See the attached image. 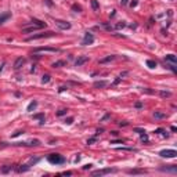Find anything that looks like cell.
Segmentation results:
<instances>
[{
    "instance_id": "cell-1",
    "label": "cell",
    "mask_w": 177,
    "mask_h": 177,
    "mask_svg": "<svg viewBox=\"0 0 177 177\" xmlns=\"http://www.w3.org/2000/svg\"><path fill=\"white\" fill-rule=\"evenodd\" d=\"M47 159L50 163H54V165H60V163H64L65 162L64 156H61L60 154H50L47 156Z\"/></svg>"
},
{
    "instance_id": "cell-2",
    "label": "cell",
    "mask_w": 177,
    "mask_h": 177,
    "mask_svg": "<svg viewBox=\"0 0 177 177\" xmlns=\"http://www.w3.org/2000/svg\"><path fill=\"white\" fill-rule=\"evenodd\" d=\"M54 32H46V33H37V35H32V36H29V37H26V42H32V40H37V39H44V37H51V36H54Z\"/></svg>"
},
{
    "instance_id": "cell-3",
    "label": "cell",
    "mask_w": 177,
    "mask_h": 177,
    "mask_svg": "<svg viewBox=\"0 0 177 177\" xmlns=\"http://www.w3.org/2000/svg\"><path fill=\"white\" fill-rule=\"evenodd\" d=\"M54 24H56L60 29H62V30H66V29H69L71 28V24L69 22H66V21H62V19H56L54 21Z\"/></svg>"
},
{
    "instance_id": "cell-4",
    "label": "cell",
    "mask_w": 177,
    "mask_h": 177,
    "mask_svg": "<svg viewBox=\"0 0 177 177\" xmlns=\"http://www.w3.org/2000/svg\"><path fill=\"white\" fill-rule=\"evenodd\" d=\"M159 155L163 158H174V156H177V152L174 149H163L159 152Z\"/></svg>"
},
{
    "instance_id": "cell-5",
    "label": "cell",
    "mask_w": 177,
    "mask_h": 177,
    "mask_svg": "<svg viewBox=\"0 0 177 177\" xmlns=\"http://www.w3.org/2000/svg\"><path fill=\"white\" fill-rule=\"evenodd\" d=\"M116 169H101V170H95L93 172V176H104V174H109V173H115Z\"/></svg>"
},
{
    "instance_id": "cell-6",
    "label": "cell",
    "mask_w": 177,
    "mask_h": 177,
    "mask_svg": "<svg viewBox=\"0 0 177 177\" xmlns=\"http://www.w3.org/2000/svg\"><path fill=\"white\" fill-rule=\"evenodd\" d=\"M94 43V36L90 33V32H87L86 35H84V39H83V42H82V44H93Z\"/></svg>"
},
{
    "instance_id": "cell-7",
    "label": "cell",
    "mask_w": 177,
    "mask_h": 177,
    "mask_svg": "<svg viewBox=\"0 0 177 177\" xmlns=\"http://www.w3.org/2000/svg\"><path fill=\"white\" fill-rule=\"evenodd\" d=\"M35 51H46V53H60V48H53V47H37Z\"/></svg>"
},
{
    "instance_id": "cell-8",
    "label": "cell",
    "mask_w": 177,
    "mask_h": 177,
    "mask_svg": "<svg viewBox=\"0 0 177 177\" xmlns=\"http://www.w3.org/2000/svg\"><path fill=\"white\" fill-rule=\"evenodd\" d=\"M87 61H89V57H86V56H82V57H79L78 60L75 61V65H76V66H82L83 64H86Z\"/></svg>"
},
{
    "instance_id": "cell-9",
    "label": "cell",
    "mask_w": 177,
    "mask_h": 177,
    "mask_svg": "<svg viewBox=\"0 0 177 177\" xmlns=\"http://www.w3.org/2000/svg\"><path fill=\"white\" fill-rule=\"evenodd\" d=\"M26 62V60L25 58H22V57H19V58H17L15 60V62H14V69H19L22 66V65Z\"/></svg>"
},
{
    "instance_id": "cell-10",
    "label": "cell",
    "mask_w": 177,
    "mask_h": 177,
    "mask_svg": "<svg viewBox=\"0 0 177 177\" xmlns=\"http://www.w3.org/2000/svg\"><path fill=\"white\" fill-rule=\"evenodd\" d=\"M36 29H40L37 25H33L32 24V26H29V28H24L22 29V33H30V32H33V30H36Z\"/></svg>"
},
{
    "instance_id": "cell-11",
    "label": "cell",
    "mask_w": 177,
    "mask_h": 177,
    "mask_svg": "<svg viewBox=\"0 0 177 177\" xmlns=\"http://www.w3.org/2000/svg\"><path fill=\"white\" fill-rule=\"evenodd\" d=\"M107 84H108L107 80H100V82H95L94 83V87H95V89H104Z\"/></svg>"
},
{
    "instance_id": "cell-12",
    "label": "cell",
    "mask_w": 177,
    "mask_h": 177,
    "mask_svg": "<svg viewBox=\"0 0 177 177\" xmlns=\"http://www.w3.org/2000/svg\"><path fill=\"white\" fill-rule=\"evenodd\" d=\"M166 61H170L172 64H177V57L174 54H168L166 56Z\"/></svg>"
},
{
    "instance_id": "cell-13",
    "label": "cell",
    "mask_w": 177,
    "mask_h": 177,
    "mask_svg": "<svg viewBox=\"0 0 177 177\" xmlns=\"http://www.w3.org/2000/svg\"><path fill=\"white\" fill-rule=\"evenodd\" d=\"M154 118H155V119H165V118H166V113L155 111V112H154Z\"/></svg>"
},
{
    "instance_id": "cell-14",
    "label": "cell",
    "mask_w": 177,
    "mask_h": 177,
    "mask_svg": "<svg viewBox=\"0 0 177 177\" xmlns=\"http://www.w3.org/2000/svg\"><path fill=\"white\" fill-rule=\"evenodd\" d=\"M116 58L115 56H108V57H105V58H101L100 60V64H105V62H109V61H113Z\"/></svg>"
},
{
    "instance_id": "cell-15",
    "label": "cell",
    "mask_w": 177,
    "mask_h": 177,
    "mask_svg": "<svg viewBox=\"0 0 177 177\" xmlns=\"http://www.w3.org/2000/svg\"><path fill=\"white\" fill-rule=\"evenodd\" d=\"M127 173H129V174H143V173H145V170H140V169H130V170H127Z\"/></svg>"
},
{
    "instance_id": "cell-16",
    "label": "cell",
    "mask_w": 177,
    "mask_h": 177,
    "mask_svg": "<svg viewBox=\"0 0 177 177\" xmlns=\"http://www.w3.org/2000/svg\"><path fill=\"white\" fill-rule=\"evenodd\" d=\"M32 24H33V25H37L39 28H44V26H46V24H44V22H42L40 19H36V18H33V19H32Z\"/></svg>"
},
{
    "instance_id": "cell-17",
    "label": "cell",
    "mask_w": 177,
    "mask_h": 177,
    "mask_svg": "<svg viewBox=\"0 0 177 177\" xmlns=\"http://www.w3.org/2000/svg\"><path fill=\"white\" fill-rule=\"evenodd\" d=\"M91 9L94 10V11H98L100 10V4L97 0H91Z\"/></svg>"
},
{
    "instance_id": "cell-18",
    "label": "cell",
    "mask_w": 177,
    "mask_h": 177,
    "mask_svg": "<svg viewBox=\"0 0 177 177\" xmlns=\"http://www.w3.org/2000/svg\"><path fill=\"white\" fill-rule=\"evenodd\" d=\"M33 119H39L40 123H44V113H36L33 115Z\"/></svg>"
},
{
    "instance_id": "cell-19",
    "label": "cell",
    "mask_w": 177,
    "mask_h": 177,
    "mask_svg": "<svg viewBox=\"0 0 177 177\" xmlns=\"http://www.w3.org/2000/svg\"><path fill=\"white\" fill-rule=\"evenodd\" d=\"M64 65H66L65 61H56V62L53 64V68H60V66H64Z\"/></svg>"
},
{
    "instance_id": "cell-20",
    "label": "cell",
    "mask_w": 177,
    "mask_h": 177,
    "mask_svg": "<svg viewBox=\"0 0 177 177\" xmlns=\"http://www.w3.org/2000/svg\"><path fill=\"white\" fill-rule=\"evenodd\" d=\"M28 170H29V165H22L21 168H18V169H17V172H19V173L28 172Z\"/></svg>"
},
{
    "instance_id": "cell-21",
    "label": "cell",
    "mask_w": 177,
    "mask_h": 177,
    "mask_svg": "<svg viewBox=\"0 0 177 177\" xmlns=\"http://www.w3.org/2000/svg\"><path fill=\"white\" fill-rule=\"evenodd\" d=\"M9 18H10V14L9 13H7V14H3V15H0V25H1V24H3L6 19H9Z\"/></svg>"
},
{
    "instance_id": "cell-22",
    "label": "cell",
    "mask_w": 177,
    "mask_h": 177,
    "mask_svg": "<svg viewBox=\"0 0 177 177\" xmlns=\"http://www.w3.org/2000/svg\"><path fill=\"white\" fill-rule=\"evenodd\" d=\"M162 172H173V173H176L177 172V168L174 166V168H172V169H169V168H162L160 169Z\"/></svg>"
},
{
    "instance_id": "cell-23",
    "label": "cell",
    "mask_w": 177,
    "mask_h": 177,
    "mask_svg": "<svg viewBox=\"0 0 177 177\" xmlns=\"http://www.w3.org/2000/svg\"><path fill=\"white\" fill-rule=\"evenodd\" d=\"M147 65L149 66V68H155L156 62H155V61H152V60H147Z\"/></svg>"
},
{
    "instance_id": "cell-24",
    "label": "cell",
    "mask_w": 177,
    "mask_h": 177,
    "mask_svg": "<svg viewBox=\"0 0 177 177\" xmlns=\"http://www.w3.org/2000/svg\"><path fill=\"white\" fill-rule=\"evenodd\" d=\"M36 105H37V102H36V101H33V102H30L29 105H28V111H32L33 108H36Z\"/></svg>"
},
{
    "instance_id": "cell-25",
    "label": "cell",
    "mask_w": 177,
    "mask_h": 177,
    "mask_svg": "<svg viewBox=\"0 0 177 177\" xmlns=\"http://www.w3.org/2000/svg\"><path fill=\"white\" fill-rule=\"evenodd\" d=\"M68 112V109H60L58 112H57V116H62V115H66Z\"/></svg>"
},
{
    "instance_id": "cell-26",
    "label": "cell",
    "mask_w": 177,
    "mask_h": 177,
    "mask_svg": "<svg viewBox=\"0 0 177 177\" xmlns=\"http://www.w3.org/2000/svg\"><path fill=\"white\" fill-rule=\"evenodd\" d=\"M42 82H43V83H48V82H50V75H44L43 78H42Z\"/></svg>"
},
{
    "instance_id": "cell-27",
    "label": "cell",
    "mask_w": 177,
    "mask_h": 177,
    "mask_svg": "<svg viewBox=\"0 0 177 177\" xmlns=\"http://www.w3.org/2000/svg\"><path fill=\"white\" fill-rule=\"evenodd\" d=\"M13 169V166H4V168H1V172L3 173H7V172H10Z\"/></svg>"
},
{
    "instance_id": "cell-28",
    "label": "cell",
    "mask_w": 177,
    "mask_h": 177,
    "mask_svg": "<svg viewBox=\"0 0 177 177\" xmlns=\"http://www.w3.org/2000/svg\"><path fill=\"white\" fill-rule=\"evenodd\" d=\"M160 95H162V97H170L172 93H169V91H160Z\"/></svg>"
},
{
    "instance_id": "cell-29",
    "label": "cell",
    "mask_w": 177,
    "mask_h": 177,
    "mask_svg": "<svg viewBox=\"0 0 177 177\" xmlns=\"http://www.w3.org/2000/svg\"><path fill=\"white\" fill-rule=\"evenodd\" d=\"M72 9H74L75 11H76V13H80V11H82V9H80L79 6H76V4H74V6H72Z\"/></svg>"
},
{
    "instance_id": "cell-30",
    "label": "cell",
    "mask_w": 177,
    "mask_h": 177,
    "mask_svg": "<svg viewBox=\"0 0 177 177\" xmlns=\"http://www.w3.org/2000/svg\"><path fill=\"white\" fill-rule=\"evenodd\" d=\"M134 131H137V133H140V134H144V133H145V130H144V129H140V127H136V129H134Z\"/></svg>"
},
{
    "instance_id": "cell-31",
    "label": "cell",
    "mask_w": 177,
    "mask_h": 177,
    "mask_svg": "<svg viewBox=\"0 0 177 177\" xmlns=\"http://www.w3.org/2000/svg\"><path fill=\"white\" fill-rule=\"evenodd\" d=\"M72 122H74V118H68V119H65V123H66V125H71Z\"/></svg>"
},
{
    "instance_id": "cell-32",
    "label": "cell",
    "mask_w": 177,
    "mask_h": 177,
    "mask_svg": "<svg viewBox=\"0 0 177 177\" xmlns=\"http://www.w3.org/2000/svg\"><path fill=\"white\" fill-rule=\"evenodd\" d=\"M95 140H97V138H95V137H93V138H89V140H87V144H93V143H95Z\"/></svg>"
},
{
    "instance_id": "cell-33",
    "label": "cell",
    "mask_w": 177,
    "mask_h": 177,
    "mask_svg": "<svg viewBox=\"0 0 177 177\" xmlns=\"http://www.w3.org/2000/svg\"><path fill=\"white\" fill-rule=\"evenodd\" d=\"M126 24L125 22H119V24H116V28H125Z\"/></svg>"
},
{
    "instance_id": "cell-34",
    "label": "cell",
    "mask_w": 177,
    "mask_h": 177,
    "mask_svg": "<svg viewBox=\"0 0 177 177\" xmlns=\"http://www.w3.org/2000/svg\"><path fill=\"white\" fill-rule=\"evenodd\" d=\"M137 0H131V1H130V6H131V7H136V6H137Z\"/></svg>"
},
{
    "instance_id": "cell-35",
    "label": "cell",
    "mask_w": 177,
    "mask_h": 177,
    "mask_svg": "<svg viewBox=\"0 0 177 177\" xmlns=\"http://www.w3.org/2000/svg\"><path fill=\"white\" fill-rule=\"evenodd\" d=\"M168 68L170 69V71H172V72H174V74H176L177 71H176V68H174V66H173V65H168Z\"/></svg>"
},
{
    "instance_id": "cell-36",
    "label": "cell",
    "mask_w": 177,
    "mask_h": 177,
    "mask_svg": "<svg viewBox=\"0 0 177 177\" xmlns=\"http://www.w3.org/2000/svg\"><path fill=\"white\" fill-rule=\"evenodd\" d=\"M24 131H21V130H18V131H15V133L13 134V137H17V136H19V134H22Z\"/></svg>"
},
{
    "instance_id": "cell-37",
    "label": "cell",
    "mask_w": 177,
    "mask_h": 177,
    "mask_svg": "<svg viewBox=\"0 0 177 177\" xmlns=\"http://www.w3.org/2000/svg\"><path fill=\"white\" fill-rule=\"evenodd\" d=\"M36 162H39V158H36V159H30V165H35Z\"/></svg>"
},
{
    "instance_id": "cell-38",
    "label": "cell",
    "mask_w": 177,
    "mask_h": 177,
    "mask_svg": "<svg viewBox=\"0 0 177 177\" xmlns=\"http://www.w3.org/2000/svg\"><path fill=\"white\" fill-rule=\"evenodd\" d=\"M141 140H143V141H148V137H147V134H145V133L143 134V137H141Z\"/></svg>"
},
{
    "instance_id": "cell-39",
    "label": "cell",
    "mask_w": 177,
    "mask_h": 177,
    "mask_svg": "<svg viewBox=\"0 0 177 177\" xmlns=\"http://www.w3.org/2000/svg\"><path fill=\"white\" fill-rule=\"evenodd\" d=\"M155 133H159V134H162V133H163V129H156V130H155Z\"/></svg>"
},
{
    "instance_id": "cell-40",
    "label": "cell",
    "mask_w": 177,
    "mask_h": 177,
    "mask_svg": "<svg viewBox=\"0 0 177 177\" xmlns=\"http://www.w3.org/2000/svg\"><path fill=\"white\" fill-rule=\"evenodd\" d=\"M143 107V104L141 102H136V108H141Z\"/></svg>"
},
{
    "instance_id": "cell-41",
    "label": "cell",
    "mask_w": 177,
    "mask_h": 177,
    "mask_svg": "<svg viewBox=\"0 0 177 177\" xmlns=\"http://www.w3.org/2000/svg\"><path fill=\"white\" fill-rule=\"evenodd\" d=\"M122 143H123V141H119V140H116V141H112L111 144H122Z\"/></svg>"
},
{
    "instance_id": "cell-42",
    "label": "cell",
    "mask_w": 177,
    "mask_h": 177,
    "mask_svg": "<svg viewBox=\"0 0 177 177\" xmlns=\"http://www.w3.org/2000/svg\"><path fill=\"white\" fill-rule=\"evenodd\" d=\"M107 119H109V115H105V116L101 119V122H102V121H107Z\"/></svg>"
},
{
    "instance_id": "cell-43",
    "label": "cell",
    "mask_w": 177,
    "mask_h": 177,
    "mask_svg": "<svg viewBox=\"0 0 177 177\" xmlns=\"http://www.w3.org/2000/svg\"><path fill=\"white\" fill-rule=\"evenodd\" d=\"M91 168V165H86V166H83V169H84V170H87V169H90Z\"/></svg>"
},
{
    "instance_id": "cell-44",
    "label": "cell",
    "mask_w": 177,
    "mask_h": 177,
    "mask_svg": "<svg viewBox=\"0 0 177 177\" xmlns=\"http://www.w3.org/2000/svg\"><path fill=\"white\" fill-rule=\"evenodd\" d=\"M119 126H127V122H121V123H119Z\"/></svg>"
},
{
    "instance_id": "cell-45",
    "label": "cell",
    "mask_w": 177,
    "mask_h": 177,
    "mask_svg": "<svg viewBox=\"0 0 177 177\" xmlns=\"http://www.w3.org/2000/svg\"><path fill=\"white\" fill-rule=\"evenodd\" d=\"M62 174H64V176H71L72 173H71V172H65V173H62Z\"/></svg>"
},
{
    "instance_id": "cell-46",
    "label": "cell",
    "mask_w": 177,
    "mask_h": 177,
    "mask_svg": "<svg viewBox=\"0 0 177 177\" xmlns=\"http://www.w3.org/2000/svg\"><path fill=\"white\" fill-rule=\"evenodd\" d=\"M121 3L122 4H127V0H121Z\"/></svg>"
}]
</instances>
